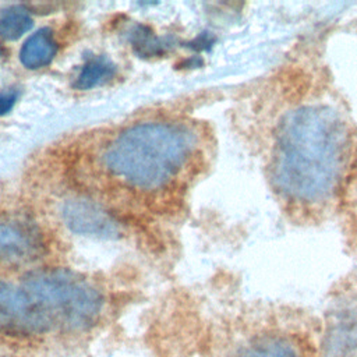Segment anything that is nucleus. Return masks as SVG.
Returning a JSON list of instances; mask_svg holds the SVG:
<instances>
[{
  "label": "nucleus",
  "instance_id": "6e6552de",
  "mask_svg": "<svg viewBox=\"0 0 357 357\" xmlns=\"http://www.w3.org/2000/svg\"><path fill=\"white\" fill-rule=\"evenodd\" d=\"M33 225L15 218H0V258L22 262L33 258L40 248Z\"/></svg>",
  "mask_w": 357,
  "mask_h": 357
},
{
  "label": "nucleus",
  "instance_id": "7ed1b4c3",
  "mask_svg": "<svg viewBox=\"0 0 357 357\" xmlns=\"http://www.w3.org/2000/svg\"><path fill=\"white\" fill-rule=\"evenodd\" d=\"M226 357H319V321L298 310L264 307L244 324Z\"/></svg>",
  "mask_w": 357,
  "mask_h": 357
},
{
  "label": "nucleus",
  "instance_id": "ddd939ff",
  "mask_svg": "<svg viewBox=\"0 0 357 357\" xmlns=\"http://www.w3.org/2000/svg\"><path fill=\"white\" fill-rule=\"evenodd\" d=\"M17 98H18V92L15 89L0 92V116L8 113L14 107Z\"/></svg>",
  "mask_w": 357,
  "mask_h": 357
},
{
  "label": "nucleus",
  "instance_id": "0eeeda50",
  "mask_svg": "<svg viewBox=\"0 0 357 357\" xmlns=\"http://www.w3.org/2000/svg\"><path fill=\"white\" fill-rule=\"evenodd\" d=\"M63 220L77 234L102 238H110L119 234L116 219L100 205L89 199L74 198L67 201L63 206Z\"/></svg>",
  "mask_w": 357,
  "mask_h": 357
},
{
  "label": "nucleus",
  "instance_id": "20e7f679",
  "mask_svg": "<svg viewBox=\"0 0 357 357\" xmlns=\"http://www.w3.org/2000/svg\"><path fill=\"white\" fill-rule=\"evenodd\" d=\"M22 287L54 326L85 329L95 324L102 311L99 290L64 269L33 271L25 276Z\"/></svg>",
  "mask_w": 357,
  "mask_h": 357
},
{
  "label": "nucleus",
  "instance_id": "423d86ee",
  "mask_svg": "<svg viewBox=\"0 0 357 357\" xmlns=\"http://www.w3.org/2000/svg\"><path fill=\"white\" fill-rule=\"evenodd\" d=\"M54 325L24 287L0 280V332L14 336L42 335Z\"/></svg>",
  "mask_w": 357,
  "mask_h": 357
},
{
  "label": "nucleus",
  "instance_id": "4468645a",
  "mask_svg": "<svg viewBox=\"0 0 357 357\" xmlns=\"http://www.w3.org/2000/svg\"><path fill=\"white\" fill-rule=\"evenodd\" d=\"M3 53H4V50H3V47H1V46H0V57H1V56H3Z\"/></svg>",
  "mask_w": 357,
  "mask_h": 357
},
{
  "label": "nucleus",
  "instance_id": "f03ea898",
  "mask_svg": "<svg viewBox=\"0 0 357 357\" xmlns=\"http://www.w3.org/2000/svg\"><path fill=\"white\" fill-rule=\"evenodd\" d=\"M194 134L176 123H142L124 130L109 146L105 162L116 176L139 188L170 181L190 159Z\"/></svg>",
  "mask_w": 357,
  "mask_h": 357
},
{
  "label": "nucleus",
  "instance_id": "f257e3e1",
  "mask_svg": "<svg viewBox=\"0 0 357 357\" xmlns=\"http://www.w3.org/2000/svg\"><path fill=\"white\" fill-rule=\"evenodd\" d=\"M354 152V132L342 107L322 93H301L269 131L268 177L291 212H326L346 190Z\"/></svg>",
  "mask_w": 357,
  "mask_h": 357
},
{
  "label": "nucleus",
  "instance_id": "9d476101",
  "mask_svg": "<svg viewBox=\"0 0 357 357\" xmlns=\"http://www.w3.org/2000/svg\"><path fill=\"white\" fill-rule=\"evenodd\" d=\"M116 74L114 63L106 56H96L88 60L81 68L74 86L77 89H91L106 81H109Z\"/></svg>",
  "mask_w": 357,
  "mask_h": 357
},
{
  "label": "nucleus",
  "instance_id": "9b49d317",
  "mask_svg": "<svg viewBox=\"0 0 357 357\" xmlns=\"http://www.w3.org/2000/svg\"><path fill=\"white\" fill-rule=\"evenodd\" d=\"M33 21L24 6H10L0 13V36L15 40L31 29Z\"/></svg>",
  "mask_w": 357,
  "mask_h": 357
},
{
  "label": "nucleus",
  "instance_id": "39448f33",
  "mask_svg": "<svg viewBox=\"0 0 357 357\" xmlns=\"http://www.w3.org/2000/svg\"><path fill=\"white\" fill-rule=\"evenodd\" d=\"M319 357H357V280L335 291L319 321Z\"/></svg>",
  "mask_w": 357,
  "mask_h": 357
},
{
  "label": "nucleus",
  "instance_id": "f8f14e48",
  "mask_svg": "<svg viewBox=\"0 0 357 357\" xmlns=\"http://www.w3.org/2000/svg\"><path fill=\"white\" fill-rule=\"evenodd\" d=\"M131 42L141 56H153L162 53L165 47V45L152 33V31L144 25H139L132 31Z\"/></svg>",
  "mask_w": 357,
  "mask_h": 357
},
{
  "label": "nucleus",
  "instance_id": "1a4fd4ad",
  "mask_svg": "<svg viewBox=\"0 0 357 357\" xmlns=\"http://www.w3.org/2000/svg\"><path fill=\"white\" fill-rule=\"evenodd\" d=\"M57 53V42L53 32L42 28L32 33L21 46L20 60L29 70L42 68L53 60Z\"/></svg>",
  "mask_w": 357,
  "mask_h": 357
}]
</instances>
